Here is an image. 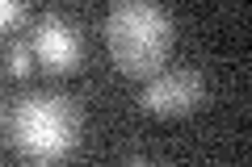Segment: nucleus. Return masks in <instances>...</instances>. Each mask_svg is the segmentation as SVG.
Here are the masks:
<instances>
[{"instance_id":"1","label":"nucleus","mask_w":252,"mask_h":167,"mask_svg":"<svg viewBox=\"0 0 252 167\" xmlns=\"http://www.w3.org/2000/svg\"><path fill=\"white\" fill-rule=\"evenodd\" d=\"M172 25L168 4L160 0H109L105 13V50L114 67L130 79H147L172 54Z\"/></svg>"},{"instance_id":"2","label":"nucleus","mask_w":252,"mask_h":167,"mask_svg":"<svg viewBox=\"0 0 252 167\" xmlns=\"http://www.w3.org/2000/svg\"><path fill=\"white\" fill-rule=\"evenodd\" d=\"M80 142V109L63 92H30L13 109V146L30 163H59Z\"/></svg>"},{"instance_id":"3","label":"nucleus","mask_w":252,"mask_h":167,"mask_svg":"<svg viewBox=\"0 0 252 167\" xmlns=\"http://www.w3.org/2000/svg\"><path fill=\"white\" fill-rule=\"evenodd\" d=\"M202 100H206V75L198 67H160L143 79V92H139V109L152 117H185Z\"/></svg>"},{"instance_id":"4","label":"nucleus","mask_w":252,"mask_h":167,"mask_svg":"<svg viewBox=\"0 0 252 167\" xmlns=\"http://www.w3.org/2000/svg\"><path fill=\"white\" fill-rule=\"evenodd\" d=\"M30 50H34V63L55 75H72L84 63V34L72 17L63 13H42L34 21V38H30Z\"/></svg>"},{"instance_id":"5","label":"nucleus","mask_w":252,"mask_h":167,"mask_svg":"<svg viewBox=\"0 0 252 167\" xmlns=\"http://www.w3.org/2000/svg\"><path fill=\"white\" fill-rule=\"evenodd\" d=\"M0 67H4V75H9V79L34 75V50H30V42H9V46H4V54H0Z\"/></svg>"},{"instance_id":"6","label":"nucleus","mask_w":252,"mask_h":167,"mask_svg":"<svg viewBox=\"0 0 252 167\" xmlns=\"http://www.w3.org/2000/svg\"><path fill=\"white\" fill-rule=\"evenodd\" d=\"M21 21H26V0H0V34H13Z\"/></svg>"}]
</instances>
